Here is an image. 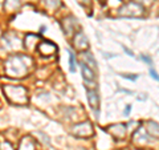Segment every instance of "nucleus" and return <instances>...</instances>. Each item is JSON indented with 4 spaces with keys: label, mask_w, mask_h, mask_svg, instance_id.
<instances>
[{
    "label": "nucleus",
    "mask_w": 159,
    "mask_h": 150,
    "mask_svg": "<svg viewBox=\"0 0 159 150\" xmlns=\"http://www.w3.org/2000/svg\"><path fill=\"white\" fill-rule=\"evenodd\" d=\"M68 54H69V68H70V72L74 73L76 72V60H74V54L72 51L68 49Z\"/></svg>",
    "instance_id": "ddd939ff"
},
{
    "label": "nucleus",
    "mask_w": 159,
    "mask_h": 150,
    "mask_svg": "<svg viewBox=\"0 0 159 150\" xmlns=\"http://www.w3.org/2000/svg\"><path fill=\"white\" fill-rule=\"evenodd\" d=\"M123 51H125L127 54H129V56H131V57H134V53L130 51V49H127V48H125V47H123Z\"/></svg>",
    "instance_id": "aec40b11"
},
{
    "label": "nucleus",
    "mask_w": 159,
    "mask_h": 150,
    "mask_svg": "<svg viewBox=\"0 0 159 150\" xmlns=\"http://www.w3.org/2000/svg\"><path fill=\"white\" fill-rule=\"evenodd\" d=\"M105 54V57L106 59H110V57H116V54H110V53H103Z\"/></svg>",
    "instance_id": "412c9836"
},
{
    "label": "nucleus",
    "mask_w": 159,
    "mask_h": 150,
    "mask_svg": "<svg viewBox=\"0 0 159 150\" xmlns=\"http://www.w3.org/2000/svg\"><path fill=\"white\" fill-rule=\"evenodd\" d=\"M122 77L126 78V80H130V81H135L139 76L138 74H122Z\"/></svg>",
    "instance_id": "2eb2a0df"
},
{
    "label": "nucleus",
    "mask_w": 159,
    "mask_h": 150,
    "mask_svg": "<svg viewBox=\"0 0 159 150\" xmlns=\"http://www.w3.org/2000/svg\"><path fill=\"white\" fill-rule=\"evenodd\" d=\"M84 57L86 59V61H88L89 64H92L93 68H97V63H96V60H94L93 54H92L90 52H85V53H84Z\"/></svg>",
    "instance_id": "4468645a"
},
{
    "label": "nucleus",
    "mask_w": 159,
    "mask_h": 150,
    "mask_svg": "<svg viewBox=\"0 0 159 150\" xmlns=\"http://www.w3.org/2000/svg\"><path fill=\"white\" fill-rule=\"evenodd\" d=\"M81 71H82V76L86 81H94L96 76H94V72L90 69V67H88V64L85 63L81 64Z\"/></svg>",
    "instance_id": "9b49d317"
},
{
    "label": "nucleus",
    "mask_w": 159,
    "mask_h": 150,
    "mask_svg": "<svg viewBox=\"0 0 159 150\" xmlns=\"http://www.w3.org/2000/svg\"><path fill=\"white\" fill-rule=\"evenodd\" d=\"M86 93H88V101L90 104V108L96 112V114H98V108H99L98 93L96 91H93V89H89V88H86Z\"/></svg>",
    "instance_id": "0eeeda50"
},
{
    "label": "nucleus",
    "mask_w": 159,
    "mask_h": 150,
    "mask_svg": "<svg viewBox=\"0 0 159 150\" xmlns=\"http://www.w3.org/2000/svg\"><path fill=\"white\" fill-rule=\"evenodd\" d=\"M130 110H131V105H126V109H125V112H123V114H125V116H129Z\"/></svg>",
    "instance_id": "6ab92c4d"
},
{
    "label": "nucleus",
    "mask_w": 159,
    "mask_h": 150,
    "mask_svg": "<svg viewBox=\"0 0 159 150\" xmlns=\"http://www.w3.org/2000/svg\"><path fill=\"white\" fill-rule=\"evenodd\" d=\"M138 100H139V101H142V100H146V94H141V96L138 97Z\"/></svg>",
    "instance_id": "4be33fe9"
},
{
    "label": "nucleus",
    "mask_w": 159,
    "mask_h": 150,
    "mask_svg": "<svg viewBox=\"0 0 159 150\" xmlns=\"http://www.w3.org/2000/svg\"><path fill=\"white\" fill-rule=\"evenodd\" d=\"M143 8L138 3H129L119 9V15L125 17H141Z\"/></svg>",
    "instance_id": "7ed1b4c3"
},
{
    "label": "nucleus",
    "mask_w": 159,
    "mask_h": 150,
    "mask_svg": "<svg viewBox=\"0 0 159 150\" xmlns=\"http://www.w3.org/2000/svg\"><path fill=\"white\" fill-rule=\"evenodd\" d=\"M81 2V3H86V0H78V3Z\"/></svg>",
    "instance_id": "5701e85b"
},
{
    "label": "nucleus",
    "mask_w": 159,
    "mask_h": 150,
    "mask_svg": "<svg viewBox=\"0 0 159 150\" xmlns=\"http://www.w3.org/2000/svg\"><path fill=\"white\" fill-rule=\"evenodd\" d=\"M150 137L158 138V124L154 121H148V129H145Z\"/></svg>",
    "instance_id": "f8f14e48"
},
{
    "label": "nucleus",
    "mask_w": 159,
    "mask_h": 150,
    "mask_svg": "<svg viewBox=\"0 0 159 150\" xmlns=\"http://www.w3.org/2000/svg\"><path fill=\"white\" fill-rule=\"evenodd\" d=\"M109 132H110V134L116 139H121V138L125 137V134H126V125L116 124V125H113V126L109 128Z\"/></svg>",
    "instance_id": "6e6552de"
},
{
    "label": "nucleus",
    "mask_w": 159,
    "mask_h": 150,
    "mask_svg": "<svg viewBox=\"0 0 159 150\" xmlns=\"http://www.w3.org/2000/svg\"><path fill=\"white\" fill-rule=\"evenodd\" d=\"M7 73L12 77H21L28 72L27 57L25 56H13L6 63Z\"/></svg>",
    "instance_id": "f257e3e1"
},
{
    "label": "nucleus",
    "mask_w": 159,
    "mask_h": 150,
    "mask_svg": "<svg viewBox=\"0 0 159 150\" xmlns=\"http://www.w3.org/2000/svg\"><path fill=\"white\" fill-rule=\"evenodd\" d=\"M72 133L74 134L76 137H80V138H88L93 136V125L90 122H82V124H77L74 125L73 129H72Z\"/></svg>",
    "instance_id": "20e7f679"
},
{
    "label": "nucleus",
    "mask_w": 159,
    "mask_h": 150,
    "mask_svg": "<svg viewBox=\"0 0 159 150\" xmlns=\"http://www.w3.org/2000/svg\"><path fill=\"white\" fill-rule=\"evenodd\" d=\"M133 139H134V143L141 145V146H143V145L151 142V141H150V136H148L147 132H146L143 128L137 129L135 133L133 134Z\"/></svg>",
    "instance_id": "39448f33"
},
{
    "label": "nucleus",
    "mask_w": 159,
    "mask_h": 150,
    "mask_svg": "<svg viewBox=\"0 0 159 150\" xmlns=\"http://www.w3.org/2000/svg\"><path fill=\"white\" fill-rule=\"evenodd\" d=\"M36 48H37V51L40 52L41 56H52V54L57 51L56 45H54L53 43H51V41H43V43H40Z\"/></svg>",
    "instance_id": "423d86ee"
},
{
    "label": "nucleus",
    "mask_w": 159,
    "mask_h": 150,
    "mask_svg": "<svg viewBox=\"0 0 159 150\" xmlns=\"http://www.w3.org/2000/svg\"><path fill=\"white\" fill-rule=\"evenodd\" d=\"M150 74H151V77H152V78H154V80H155V81H157V80H158V73H157L155 71H154L152 68L150 69Z\"/></svg>",
    "instance_id": "f3484780"
},
{
    "label": "nucleus",
    "mask_w": 159,
    "mask_h": 150,
    "mask_svg": "<svg viewBox=\"0 0 159 150\" xmlns=\"http://www.w3.org/2000/svg\"><path fill=\"white\" fill-rule=\"evenodd\" d=\"M74 47H76L77 49H80V51H86V49L89 48L88 40H86L85 35H84L82 32H78L77 36L74 37Z\"/></svg>",
    "instance_id": "1a4fd4ad"
},
{
    "label": "nucleus",
    "mask_w": 159,
    "mask_h": 150,
    "mask_svg": "<svg viewBox=\"0 0 159 150\" xmlns=\"http://www.w3.org/2000/svg\"><path fill=\"white\" fill-rule=\"evenodd\" d=\"M17 150H37L36 149V142H34L31 137H24L21 139V142H20V145H19Z\"/></svg>",
    "instance_id": "9d476101"
},
{
    "label": "nucleus",
    "mask_w": 159,
    "mask_h": 150,
    "mask_svg": "<svg viewBox=\"0 0 159 150\" xmlns=\"http://www.w3.org/2000/svg\"><path fill=\"white\" fill-rule=\"evenodd\" d=\"M4 93L8 97V100L13 104L23 105L28 101V93L27 89L23 87H15V85H6L4 87Z\"/></svg>",
    "instance_id": "f03ea898"
},
{
    "label": "nucleus",
    "mask_w": 159,
    "mask_h": 150,
    "mask_svg": "<svg viewBox=\"0 0 159 150\" xmlns=\"http://www.w3.org/2000/svg\"><path fill=\"white\" fill-rule=\"evenodd\" d=\"M141 59L143 60V61H146V63L148 64V65H150V64H151V59H150V57H147V56H145V54H142Z\"/></svg>",
    "instance_id": "a211bd4d"
},
{
    "label": "nucleus",
    "mask_w": 159,
    "mask_h": 150,
    "mask_svg": "<svg viewBox=\"0 0 159 150\" xmlns=\"http://www.w3.org/2000/svg\"><path fill=\"white\" fill-rule=\"evenodd\" d=\"M0 150H13V148L11 146V143L3 142V143H0Z\"/></svg>",
    "instance_id": "dca6fc26"
}]
</instances>
